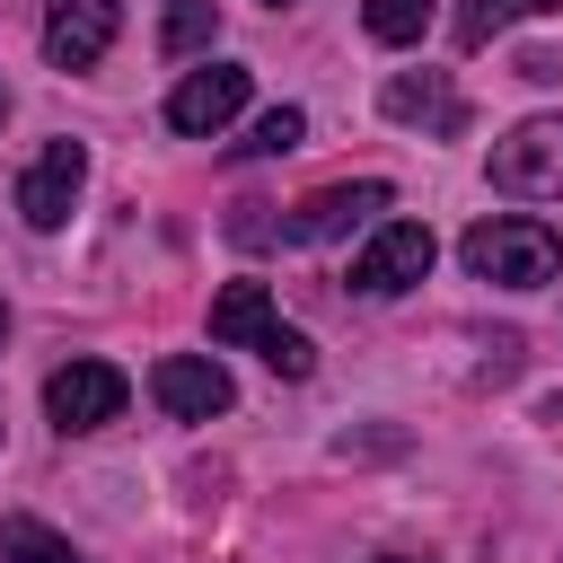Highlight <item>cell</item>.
I'll return each instance as SVG.
<instances>
[{
    "instance_id": "6da1fadb",
    "label": "cell",
    "mask_w": 563,
    "mask_h": 563,
    "mask_svg": "<svg viewBox=\"0 0 563 563\" xmlns=\"http://www.w3.org/2000/svg\"><path fill=\"white\" fill-rule=\"evenodd\" d=\"M457 255H466V273H475V282L537 290V282H554V264H563V238H554L545 220H475Z\"/></svg>"
},
{
    "instance_id": "7a4b0ae2",
    "label": "cell",
    "mask_w": 563,
    "mask_h": 563,
    "mask_svg": "<svg viewBox=\"0 0 563 563\" xmlns=\"http://www.w3.org/2000/svg\"><path fill=\"white\" fill-rule=\"evenodd\" d=\"M211 343H238V352H264L282 378H308L317 369V352H308V334H290L282 317H273V299H264V282H229L220 299H211Z\"/></svg>"
},
{
    "instance_id": "3957f363",
    "label": "cell",
    "mask_w": 563,
    "mask_h": 563,
    "mask_svg": "<svg viewBox=\"0 0 563 563\" xmlns=\"http://www.w3.org/2000/svg\"><path fill=\"white\" fill-rule=\"evenodd\" d=\"M493 185L519 194V202L563 194V114H528L519 132H501L493 141Z\"/></svg>"
},
{
    "instance_id": "277c9868",
    "label": "cell",
    "mask_w": 563,
    "mask_h": 563,
    "mask_svg": "<svg viewBox=\"0 0 563 563\" xmlns=\"http://www.w3.org/2000/svg\"><path fill=\"white\" fill-rule=\"evenodd\" d=\"M431 255H440V238H431L422 220H387V229L352 255V290H361V299H396V290H413V282L431 273Z\"/></svg>"
},
{
    "instance_id": "5b68a950",
    "label": "cell",
    "mask_w": 563,
    "mask_h": 563,
    "mask_svg": "<svg viewBox=\"0 0 563 563\" xmlns=\"http://www.w3.org/2000/svg\"><path fill=\"white\" fill-rule=\"evenodd\" d=\"M123 369L114 361H62L53 378H44V413H53V431H106L114 413H123Z\"/></svg>"
},
{
    "instance_id": "8992f818",
    "label": "cell",
    "mask_w": 563,
    "mask_h": 563,
    "mask_svg": "<svg viewBox=\"0 0 563 563\" xmlns=\"http://www.w3.org/2000/svg\"><path fill=\"white\" fill-rule=\"evenodd\" d=\"M387 202H396V185H378V176H361V185H317V194L282 220V246H325V238H343V229L378 220Z\"/></svg>"
},
{
    "instance_id": "52a82bcc",
    "label": "cell",
    "mask_w": 563,
    "mask_h": 563,
    "mask_svg": "<svg viewBox=\"0 0 563 563\" xmlns=\"http://www.w3.org/2000/svg\"><path fill=\"white\" fill-rule=\"evenodd\" d=\"M79 185H88V150H79V141H44L35 167L18 176V211H26V229H62L70 202H79Z\"/></svg>"
},
{
    "instance_id": "ba28073f",
    "label": "cell",
    "mask_w": 563,
    "mask_h": 563,
    "mask_svg": "<svg viewBox=\"0 0 563 563\" xmlns=\"http://www.w3.org/2000/svg\"><path fill=\"white\" fill-rule=\"evenodd\" d=\"M150 396H158L176 422H211V413H229V405H238L229 369H220V361H202V352H167V361L150 369Z\"/></svg>"
},
{
    "instance_id": "9c48e42d",
    "label": "cell",
    "mask_w": 563,
    "mask_h": 563,
    "mask_svg": "<svg viewBox=\"0 0 563 563\" xmlns=\"http://www.w3.org/2000/svg\"><path fill=\"white\" fill-rule=\"evenodd\" d=\"M123 26V0H44V53L53 70H88Z\"/></svg>"
},
{
    "instance_id": "30bf717a",
    "label": "cell",
    "mask_w": 563,
    "mask_h": 563,
    "mask_svg": "<svg viewBox=\"0 0 563 563\" xmlns=\"http://www.w3.org/2000/svg\"><path fill=\"white\" fill-rule=\"evenodd\" d=\"M246 88H255V79H246L238 62L185 70V79H176V97H167V123H176V132H220V123L246 106Z\"/></svg>"
},
{
    "instance_id": "8fae6325",
    "label": "cell",
    "mask_w": 563,
    "mask_h": 563,
    "mask_svg": "<svg viewBox=\"0 0 563 563\" xmlns=\"http://www.w3.org/2000/svg\"><path fill=\"white\" fill-rule=\"evenodd\" d=\"M378 106H387L396 123H431V132H457V123H466V106H457V88H449L440 70H396V79L378 88Z\"/></svg>"
},
{
    "instance_id": "7c38bea8",
    "label": "cell",
    "mask_w": 563,
    "mask_h": 563,
    "mask_svg": "<svg viewBox=\"0 0 563 563\" xmlns=\"http://www.w3.org/2000/svg\"><path fill=\"white\" fill-rule=\"evenodd\" d=\"M554 9H563V0H457V18H449V26H457V44H466V53H484L501 26H519V18H554Z\"/></svg>"
},
{
    "instance_id": "4fadbf2b",
    "label": "cell",
    "mask_w": 563,
    "mask_h": 563,
    "mask_svg": "<svg viewBox=\"0 0 563 563\" xmlns=\"http://www.w3.org/2000/svg\"><path fill=\"white\" fill-rule=\"evenodd\" d=\"M0 563H79V545H70V537H53L44 519L9 510V519H0Z\"/></svg>"
},
{
    "instance_id": "5bb4252c",
    "label": "cell",
    "mask_w": 563,
    "mask_h": 563,
    "mask_svg": "<svg viewBox=\"0 0 563 563\" xmlns=\"http://www.w3.org/2000/svg\"><path fill=\"white\" fill-rule=\"evenodd\" d=\"M299 141H308V114L299 106H273V114H255L246 141H229V158H290Z\"/></svg>"
},
{
    "instance_id": "9a60e30c",
    "label": "cell",
    "mask_w": 563,
    "mask_h": 563,
    "mask_svg": "<svg viewBox=\"0 0 563 563\" xmlns=\"http://www.w3.org/2000/svg\"><path fill=\"white\" fill-rule=\"evenodd\" d=\"M211 35H220V9H211V0H176V9H167V26H158V44H167V53H202Z\"/></svg>"
},
{
    "instance_id": "2e32d148",
    "label": "cell",
    "mask_w": 563,
    "mask_h": 563,
    "mask_svg": "<svg viewBox=\"0 0 563 563\" xmlns=\"http://www.w3.org/2000/svg\"><path fill=\"white\" fill-rule=\"evenodd\" d=\"M361 26H369L378 44H413V35L431 26V0H369V9H361Z\"/></svg>"
},
{
    "instance_id": "e0dca14e",
    "label": "cell",
    "mask_w": 563,
    "mask_h": 563,
    "mask_svg": "<svg viewBox=\"0 0 563 563\" xmlns=\"http://www.w3.org/2000/svg\"><path fill=\"white\" fill-rule=\"evenodd\" d=\"M0 334H9V308H0Z\"/></svg>"
},
{
    "instance_id": "ac0fdd59",
    "label": "cell",
    "mask_w": 563,
    "mask_h": 563,
    "mask_svg": "<svg viewBox=\"0 0 563 563\" xmlns=\"http://www.w3.org/2000/svg\"><path fill=\"white\" fill-rule=\"evenodd\" d=\"M387 563H413V554H387Z\"/></svg>"
},
{
    "instance_id": "d6986e66",
    "label": "cell",
    "mask_w": 563,
    "mask_h": 563,
    "mask_svg": "<svg viewBox=\"0 0 563 563\" xmlns=\"http://www.w3.org/2000/svg\"><path fill=\"white\" fill-rule=\"evenodd\" d=\"M0 114H9V97H0Z\"/></svg>"
},
{
    "instance_id": "ffe728a7",
    "label": "cell",
    "mask_w": 563,
    "mask_h": 563,
    "mask_svg": "<svg viewBox=\"0 0 563 563\" xmlns=\"http://www.w3.org/2000/svg\"><path fill=\"white\" fill-rule=\"evenodd\" d=\"M273 9H282V0H273Z\"/></svg>"
}]
</instances>
